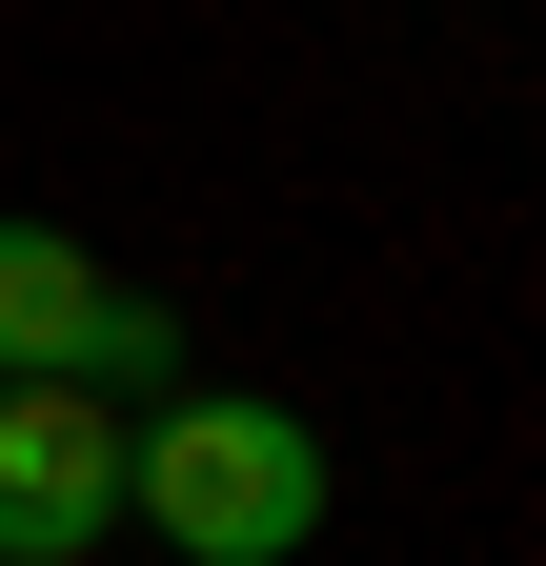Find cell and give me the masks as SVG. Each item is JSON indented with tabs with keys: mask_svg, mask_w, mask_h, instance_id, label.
<instances>
[{
	"mask_svg": "<svg viewBox=\"0 0 546 566\" xmlns=\"http://www.w3.org/2000/svg\"><path fill=\"white\" fill-rule=\"evenodd\" d=\"M122 526H162L182 566H304L324 546V424L263 385H162L122 424Z\"/></svg>",
	"mask_w": 546,
	"mask_h": 566,
	"instance_id": "1",
	"label": "cell"
},
{
	"mask_svg": "<svg viewBox=\"0 0 546 566\" xmlns=\"http://www.w3.org/2000/svg\"><path fill=\"white\" fill-rule=\"evenodd\" d=\"M102 526H122V405L0 385V566H102Z\"/></svg>",
	"mask_w": 546,
	"mask_h": 566,
	"instance_id": "2",
	"label": "cell"
},
{
	"mask_svg": "<svg viewBox=\"0 0 546 566\" xmlns=\"http://www.w3.org/2000/svg\"><path fill=\"white\" fill-rule=\"evenodd\" d=\"M143 304V283H102V243H61L0 202V385H102V324Z\"/></svg>",
	"mask_w": 546,
	"mask_h": 566,
	"instance_id": "3",
	"label": "cell"
}]
</instances>
